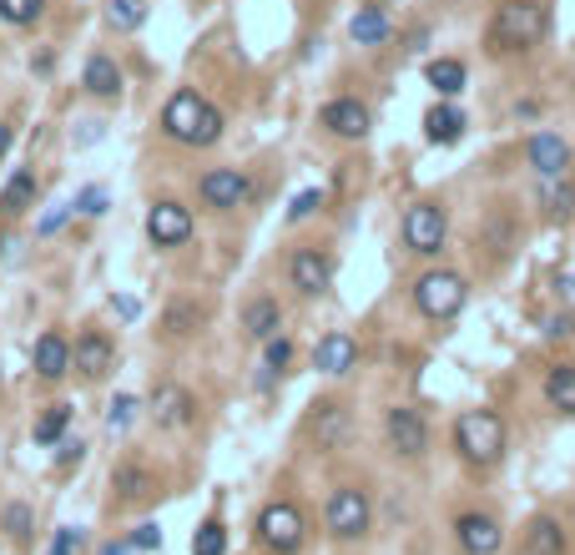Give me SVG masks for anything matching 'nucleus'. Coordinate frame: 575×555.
Wrapping results in <instances>:
<instances>
[{
    "instance_id": "f257e3e1",
    "label": "nucleus",
    "mask_w": 575,
    "mask_h": 555,
    "mask_svg": "<svg viewBox=\"0 0 575 555\" xmlns=\"http://www.w3.org/2000/svg\"><path fill=\"white\" fill-rule=\"evenodd\" d=\"M551 36V0H499L485 21V56L515 61L545 46Z\"/></svg>"
},
{
    "instance_id": "f03ea898",
    "label": "nucleus",
    "mask_w": 575,
    "mask_h": 555,
    "mask_svg": "<svg viewBox=\"0 0 575 555\" xmlns=\"http://www.w3.org/2000/svg\"><path fill=\"white\" fill-rule=\"evenodd\" d=\"M449 445H455V459L475 475H489V469L505 459V445H510V425L505 414L495 409H465L449 429Z\"/></svg>"
},
{
    "instance_id": "7ed1b4c3",
    "label": "nucleus",
    "mask_w": 575,
    "mask_h": 555,
    "mask_svg": "<svg viewBox=\"0 0 575 555\" xmlns=\"http://www.w3.org/2000/svg\"><path fill=\"white\" fill-rule=\"evenodd\" d=\"M222 111L212 107V101L202 97V91H192V87H182V91H172L167 97V107H162V137L167 142H177V147H212L222 137Z\"/></svg>"
},
{
    "instance_id": "20e7f679",
    "label": "nucleus",
    "mask_w": 575,
    "mask_h": 555,
    "mask_svg": "<svg viewBox=\"0 0 575 555\" xmlns=\"http://www.w3.org/2000/svg\"><path fill=\"white\" fill-rule=\"evenodd\" d=\"M409 298L429 324H449V318H459L469 304V278L459 268H424L419 278H414Z\"/></svg>"
},
{
    "instance_id": "39448f33",
    "label": "nucleus",
    "mask_w": 575,
    "mask_h": 555,
    "mask_svg": "<svg viewBox=\"0 0 575 555\" xmlns=\"http://www.w3.org/2000/svg\"><path fill=\"white\" fill-rule=\"evenodd\" d=\"M399 242L414 252V258H439L449 242V212L435 197H419V202L404 207L399 218Z\"/></svg>"
},
{
    "instance_id": "423d86ee",
    "label": "nucleus",
    "mask_w": 575,
    "mask_h": 555,
    "mask_svg": "<svg viewBox=\"0 0 575 555\" xmlns=\"http://www.w3.org/2000/svg\"><path fill=\"white\" fill-rule=\"evenodd\" d=\"M324 531L334 541H364L374 531V501L364 485H334L324 501Z\"/></svg>"
},
{
    "instance_id": "0eeeda50",
    "label": "nucleus",
    "mask_w": 575,
    "mask_h": 555,
    "mask_svg": "<svg viewBox=\"0 0 575 555\" xmlns=\"http://www.w3.org/2000/svg\"><path fill=\"white\" fill-rule=\"evenodd\" d=\"M252 535H258V545L268 555H298L304 551V541H308V521H304V511H298L294 501H268L258 511Z\"/></svg>"
},
{
    "instance_id": "6e6552de",
    "label": "nucleus",
    "mask_w": 575,
    "mask_h": 555,
    "mask_svg": "<svg viewBox=\"0 0 575 555\" xmlns=\"http://www.w3.org/2000/svg\"><path fill=\"white\" fill-rule=\"evenodd\" d=\"M197 197H202V207H212V212H238V207L252 202V177L242 172V167H207V172L197 177Z\"/></svg>"
},
{
    "instance_id": "1a4fd4ad",
    "label": "nucleus",
    "mask_w": 575,
    "mask_h": 555,
    "mask_svg": "<svg viewBox=\"0 0 575 555\" xmlns=\"http://www.w3.org/2000/svg\"><path fill=\"white\" fill-rule=\"evenodd\" d=\"M384 439H389L394 459H424L429 455V419L414 404H394L384 414Z\"/></svg>"
},
{
    "instance_id": "9d476101",
    "label": "nucleus",
    "mask_w": 575,
    "mask_h": 555,
    "mask_svg": "<svg viewBox=\"0 0 575 555\" xmlns=\"http://www.w3.org/2000/svg\"><path fill=\"white\" fill-rule=\"evenodd\" d=\"M192 232H197L192 207L172 202V197H162V202L147 207V238H152V248L172 252V248H182V242L192 238Z\"/></svg>"
},
{
    "instance_id": "9b49d317",
    "label": "nucleus",
    "mask_w": 575,
    "mask_h": 555,
    "mask_svg": "<svg viewBox=\"0 0 575 555\" xmlns=\"http://www.w3.org/2000/svg\"><path fill=\"white\" fill-rule=\"evenodd\" d=\"M348 435H354V409H348L344 399H318L314 414H308V439H314V449L334 455V449L348 445Z\"/></svg>"
},
{
    "instance_id": "f8f14e48",
    "label": "nucleus",
    "mask_w": 575,
    "mask_h": 555,
    "mask_svg": "<svg viewBox=\"0 0 575 555\" xmlns=\"http://www.w3.org/2000/svg\"><path fill=\"white\" fill-rule=\"evenodd\" d=\"M288 284L304 298H324L334 288V258L324 248H294L288 252Z\"/></svg>"
},
{
    "instance_id": "ddd939ff",
    "label": "nucleus",
    "mask_w": 575,
    "mask_h": 555,
    "mask_svg": "<svg viewBox=\"0 0 575 555\" xmlns=\"http://www.w3.org/2000/svg\"><path fill=\"white\" fill-rule=\"evenodd\" d=\"M318 127H324L328 137H338V142H364L369 127H374V111L358 97H334L324 111H318Z\"/></svg>"
},
{
    "instance_id": "4468645a",
    "label": "nucleus",
    "mask_w": 575,
    "mask_h": 555,
    "mask_svg": "<svg viewBox=\"0 0 575 555\" xmlns=\"http://www.w3.org/2000/svg\"><path fill=\"white\" fill-rule=\"evenodd\" d=\"M71 369H77L87 384H101L111 369H117V344H111L101 328L77 334V344H71Z\"/></svg>"
},
{
    "instance_id": "2eb2a0df",
    "label": "nucleus",
    "mask_w": 575,
    "mask_h": 555,
    "mask_svg": "<svg viewBox=\"0 0 575 555\" xmlns=\"http://www.w3.org/2000/svg\"><path fill=\"white\" fill-rule=\"evenodd\" d=\"M455 545L465 555H499L505 531H499V521L485 515V511H459L455 515Z\"/></svg>"
},
{
    "instance_id": "dca6fc26",
    "label": "nucleus",
    "mask_w": 575,
    "mask_h": 555,
    "mask_svg": "<svg viewBox=\"0 0 575 555\" xmlns=\"http://www.w3.org/2000/svg\"><path fill=\"white\" fill-rule=\"evenodd\" d=\"M525 167L535 177H565L571 172V142H565L561 131H535L531 142H525Z\"/></svg>"
},
{
    "instance_id": "f3484780",
    "label": "nucleus",
    "mask_w": 575,
    "mask_h": 555,
    "mask_svg": "<svg viewBox=\"0 0 575 555\" xmlns=\"http://www.w3.org/2000/svg\"><path fill=\"white\" fill-rule=\"evenodd\" d=\"M535 212L541 222H571L575 218V177H535Z\"/></svg>"
},
{
    "instance_id": "a211bd4d",
    "label": "nucleus",
    "mask_w": 575,
    "mask_h": 555,
    "mask_svg": "<svg viewBox=\"0 0 575 555\" xmlns=\"http://www.w3.org/2000/svg\"><path fill=\"white\" fill-rule=\"evenodd\" d=\"M31 369H36V379L61 384L66 374H71V338L46 328V334L36 338V349H31Z\"/></svg>"
},
{
    "instance_id": "6ab92c4d",
    "label": "nucleus",
    "mask_w": 575,
    "mask_h": 555,
    "mask_svg": "<svg viewBox=\"0 0 575 555\" xmlns=\"http://www.w3.org/2000/svg\"><path fill=\"white\" fill-rule=\"evenodd\" d=\"M354 364H358V338L354 334L334 328V334L318 338V349H314V369L318 374H328V379H344Z\"/></svg>"
},
{
    "instance_id": "aec40b11",
    "label": "nucleus",
    "mask_w": 575,
    "mask_h": 555,
    "mask_svg": "<svg viewBox=\"0 0 575 555\" xmlns=\"http://www.w3.org/2000/svg\"><path fill=\"white\" fill-rule=\"evenodd\" d=\"M152 419L162 429H182L197 419V399L192 389H182V384H157L152 389Z\"/></svg>"
},
{
    "instance_id": "412c9836",
    "label": "nucleus",
    "mask_w": 575,
    "mask_h": 555,
    "mask_svg": "<svg viewBox=\"0 0 575 555\" xmlns=\"http://www.w3.org/2000/svg\"><path fill=\"white\" fill-rule=\"evenodd\" d=\"M541 394H545V404H551L555 414L575 419V359H555L551 369H545V379H541Z\"/></svg>"
},
{
    "instance_id": "4be33fe9",
    "label": "nucleus",
    "mask_w": 575,
    "mask_h": 555,
    "mask_svg": "<svg viewBox=\"0 0 575 555\" xmlns=\"http://www.w3.org/2000/svg\"><path fill=\"white\" fill-rule=\"evenodd\" d=\"M465 127H469L465 111H459L455 101H445V97H439L435 107L424 111V137H429L435 147H455L459 137H465Z\"/></svg>"
},
{
    "instance_id": "5701e85b",
    "label": "nucleus",
    "mask_w": 575,
    "mask_h": 555,
    "mask_svg": "<svg viewBox=\"0 0 575 555\" xmlns=\"http://www.w3.org/2000/svg\"><path fill=\"white\" fill-rule=\"evenodd\" d=\"M111 490H117V501H127V505L152 501V495H157V475L147 465H137V459H121V465L111 469Z\"/></svg>"
},
{
    "instance_id": "b1692460",
    "label": "nucleus",
    "mask_w": 575,
    "mask_h": 555,
    "mask_svg": "<svg viewBox=\"0 0 575 555\" xmlns=\"http://www.w3.org/2000/svg\"><path fill=\"white\" fill-rule=\"evenodd\" d=\"M81 87H87V97H97V101H117L121 97V66H117V56H107V51L91 56L87 71H81Z\"/></svg>"
},
{
    "instance_id": "393cba45",
    "label": "nucleus",
    "mask_w": 575,
    "mask_h": 555,
    "mask_svg": "<svg viewBox=\"0 0 575 555\" xmlns=\"http://www.w3.org/2000/svg\"><path fill=\"white\" fill-rule=\"evenodd\" d=\"M465 81H469V66L459 61V56H435V61L424 66V87L435 91V97H459L465 91Z\"/></svg>"
},
{
    "instance_id": "a878e982",
    "label": "nucleus",
    "mask_w": 575,
    "mask_h": 555,
    "mask_svg": "<svg viewBox=\"0 0 575 555\" xmlns=\"http://www.w3.org/2000/svg\"><path fill=\"white\" fill-rule=\"evenodd\" d=\"M278 328H282L278 298H268V294L248 298V308H242V334L258 338V344H268V338H278Z\"/></svg>"
},
{
    "instance_id": "bb28decb",
    "label": "nucleus",
    "mask_w": 575,
    "mask_h": 555,
    "mask_svg": "<svg viewBox=\"0 0 575 555\" xmlns=\"http://www.w3.org/2000/svg\"><path fill=\"white\" fill-rule=\"evenodd\" d=\"M36 192H41V182H36L31 167L11 172V177H6V187H0V218H21V212H31Z\"/></svg>"
},
{
    "instance_id": "cd10ccee",
    "label": "nucleus",
    "mask_w": 575,
    "mask_h": 555,
    "mask_svg": "<svg viewBox=\"0 0 575 555\" xmlns=\"http://www.w3.org/2000/svg\"><path fill=\"white\" fill-rule=\"evenodd\" d=\"M389 31H394V21H389V11H384V6H358L354 21H348L354 46H384V41H389Z\"/></svg>"
},
{
    "instance_id": "c85d7f7f",
    "label": "nucleus",
    "mask_w": 575,
    "mask_h": 555,
    "mask_svg": "<svg viewBox=\"0 0 575 555\" xmlns=\"http://www.w3.org/2000/svg\"><path fill=\"white\" fill-rule=\"evenodd\" d=\"M521 545H531V551H541V555H565V531H561V521L555 515H531V525H525V541Z\"/></svg>"
},
{
    "instance_id": "c756f323",
    "label": "nucleus",
    "mask_w": 575,
    "mask_h": 555,
    "mask_svg": "<svg viewBox=\"0 0 575 555\" xmlns=\"http://www.w3.org/2000/svg\"><path fill=\"white\" fill-rule=\"evenodd\" d=\"M66 429H71V404H51V409L36 414L31 439H36L41 449H51V445H61V439H66Z\"/></svg>"
},
{
    "instance_id": "7c9ffc66",
    "label": "nucleus",
    "mask_w": 575,
    "mask_h": 555,
    "mask_svg": "<svg viewBox=\"0 0 575 555\" xmlns=\"http://www.w3.org/2000/svg\"><path fill=\"white\" fill-rule=\"evenodd\" d=\"M147 11H152L147 0H107V26L117 36H131L147 26Z\"/></svg>"
},
{
    "instance_id": "2f4dec72",
    "label": "nucleus",
    "mask_w": 575,
    "mask_h": 555,
    "mask_svg": "<svg viewBox=\"0 0 575 555\" xmlns=\"http://www.w3.org/2000/svg\"><path fill=\"white\" fill-rule=\"evenodd\" d=\"M31 525H36V511L26 501H11L6 505V521H0V531L11 535L16 545H31Z\"/></svg>"
},
{
    "instance_id": "473e14b6",
    "label": "nucleus",
    "mask_w": 575,
    "mask_h": 555,
    "mask_svg": "<svg viewBox=\"0 0 575 555\" xmlns=\"http://www.w3.org/2000/svg\"><path fill=\"white\" fill-rule=\"evenodd\" d=\"M192 555H228V525H222V521H202V525H197Z\"/></svg>"
},
{
    "instance_id": "72a5a7b5",
    "label": "nucleus",
    "mask_w": 575,
    "mask_h": 555,
    "mask_svg": "<svg viewBox=\"0 0 575 555\" xmlns=\"http://www.w3.org/2000/svg\"><path fill=\"white\" fill-rule=\"evenodd\" d=\"M197 324H202V308H197V304H172V308H167V318H162L167 338H187Z\"/></svg>"
},
{
    "instance_id": "f704fd0d",
    "label": "nucleus",
    "mask_w": 575,
    "mask_h": 555,
    "mask_svg": "<svg viewBox=\"0 0 575 555\" xmlns=\"http://www.w3.org/2000/svg\"><path fill=\"white\" fill-rule=\"evenodd\" d=\"M46 16V0H0V21L6 26H36Z\"/></svg>"
},
{
    "instance_id": "c9c22d12",
    "label": "nucleus",
    "mask_w": 575,
    "mask_h": 555,
    "mask_svg": "<svg viewBox=\"0 0 575 555\" xmlns=\"http://www.w3.org/2000/svg\"><path fill=\"white\" fill-rule=\"evenodd\" d=\"M328 197H324V187H304V192L294 197V207H288V222H304V218H314L318 207H324Z\"/></svg>"
},
{
    "instance_id": "e433bc0d",
    "label": "nucleus",
    "mask_w": 575,
    "mask_h": 555,
    "mask_svg": "<svg viewBox=\"0 0 575 555\" xmlns=\"http://www.w3.org/2000/svg\"><path fill=\"white\" fill-rule=\"evenodd\" d=\"M81 545H87V531H81V525H61L46 555H81Z\"/></svg>"
},
{
    "instance_id": "4c0bfd02",
    "label": "nucleus",
    "mask_w": 575,
    "mask_h": 555,
    "mask_svg": "<svg viewBox=\"0 0 575 555\" xmlns=\"http://www.w3.org/2000/svg\"><path fill=\"white\" fill-rule=\"evenodd\" d=\"M545 338H551V344H565V338H575V308H555V314L545 318Z\"/></svg>"
},
{
    "instance_id": "58836bf2",
    "label": "nucleus",
    "mask_w": 575,
    "mask_h": 555,
    "mask_svg": "<svg viewBox=\"0 0 575 555\" xmlns=\"http://www.w3.org/2000/svg\"><path fill=\"white\" fill-rule=\"evenodd\" d=\"M262 364H268V369H288V364H294V338H268V344H262Z\"/></svg>"
},
{
    "instance_id": "ea45409f",
    "label": "nucleus",
    "mask_w": 575,
    "mask_h": 555,
    "mask_svg": "<svg viewBox=\"0 0 575 555\" xmlns=\"http://www.w3.org/2000/svg\"><path fill=\"white\" fill-rule=\"evenodd\" d=\"M127 541L137 545V551H162V525H157V521H141L137 531L127 535Z\"/></svg>"
},
{
    "instance_id": "a19ab883",
    "label": "nucleus",
    "mask_w": 575,
    "mask_h": 555,
    "mask_svg": "<svg viewBox=\"0 0 575 555\" xmlns=\"http://www.w3.org/2000/svg\"><path fill=\"white\" fill-rule=\"evenodd\" d=\"M131 414H137V399H131V394H117V399H111V409H107V425L111 429H127Z\"/></svg>"
},
{
    "instance_id": "79ce46f5",
    "label": "nucleus",
    "mask_w": 575,
    "mask_h": 555,
    "mask_svg": "<svg viewBox=\"0 0 575 555\" xmlns=\"http://www.w3.org/2000/svg\"><path fill=\"white\" fill-rule=\"evenodd\" d=\"M77 212H87V218H101V212H107V192H101V187H87V192L77 197Z\"/></svg>"
},
{
    "instance_id": "37998d69",
    "label": "nucleus",
    "mask_w": 575,
    "mask_h": 555,
    "mask_svg": "<svg viewBox=\"0 0 575 555\" xmlns=\"http://www.w3.org/2000/svg\"><path fill=\"white\" fill-rule=\"evenodd\" d=\"M81 459H87V445H81V439H61V449H56V465H81Z\"/></svg>"
},
{
    "instance_id": "c03bdc74",
    "label": "nucleus",
    "mask_w": 575,
    "mask_h": 555,
    "mask_svg": "<svg viewBox=\"0 0 575 555\" xmlns=\"http://www.w3.org/2000/svg\"><path fill=\"white\" fill-rule=\"evenodd\" d=\"M555 304L575 308V272H561V278H555Z\"/></svg>"
},
{
    "instance_id": "a18cd8bd",
    "label": "nucleus",
    "mask_w": 575,
    "mask_h": 555,
    "mask_svg": "<svg viewBox=\"0 0 575 555\" xmlns=\"http://www.w3.org/2000/svg\"><path fill=\"white\" fill-rule=\"evenodd\" d=\"M97 555H141V551H137V545H131V541H107Z\"/></svg>"
},
{
    "instance_id": "49530a36",
    "label": "nucleus",
    "mask_w": 575,
    "mask_h": 555,
    "mask_svg": "<svg viewBox=\"0 0 575 555\" xmlns=\"http://www.w3.org/2000/svg\"><path fill=\"white\" fill-rule=\"evenodd\" d=\"M11 142H16V127H11V121H0V157L11 152Z\"/></svg>"
},
{
    "instance_id": "de8ad7c7",
    "label": "nucleus",
    "mask_w": 575,
    "mask_h": 555,
    "mask_svg": "<svg viewBox=\"0 0 575 555\" xmlns=\"http://www.w3.org/2000/svg\"><path fill=\"white\" fill-rule=\"evenodd\" d=\"M515 555H541V551H531V545H521V551H515Z\"/></svg>"
}]
</instances>
